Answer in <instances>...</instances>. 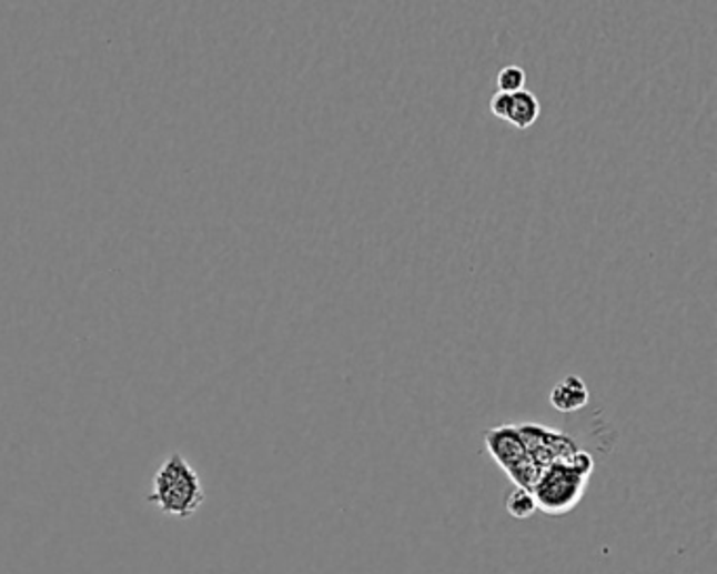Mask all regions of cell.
Wrapping results in <instances>:
<instances>
[{
    "mask_svg": "<svg viewBox=\"0 0 717 574\" xmlns=\"http://www.w3.org/2000/svg\"><path fill=\"white\" fill-rule=\"evenodd\" d=\"M484 446H486L488 455L493 456V461L518 489L533 491L543 470H538L537 465L526 455V449H524V442H522L518 432V423H503V425H495V427L486 430Z\"/></svg>",
    "mask_w": 717,
    "mask_h": 574,
    "instance_id": "obj_3",
    "label": "cell"
},
{
    "mask_svg": "<svg viewBox=\"0 0 717 574\" xmlns=\"http://www.w3.org/2000/svg\"><path fill=\"white\" fill-rule=\"evenodd\" d=\"M541 117V103L535 93L531 91H519L512 95V105H509V114H507V122L512 127H516L519 131L531 129Z\"/></svg>",
    "mask_w": 717,
    "mask_h": 574,
    "instance_id": "obj_6",
    "label": "cell"
},
{
    "mask_svg": "<svg viewBox=\"0 0 717 574\" xmlns=\"http://www.w3.org/2000/svg\"><path fill=\"white\" fill-rule=\"evenodd\" d=\"M549 404L558 413H577L589 404V387L577 375H566L549 392Z\"/></svg>",
    "mask_w": 717,
    "mask_h": 574,
    "instance_id": "obj_5",
    "label": "cell"
},
{
    "mask_svg": "<svg viewBox=\"0 0 717 574\" xmlns=\"http://www.w3.org/2000/svg\"><path fill=\"white\" fill-rule=\"evenodd\" d=\"M148 501L160 514L178 520H188L202 507L204 489L200 475L181 453H171L162 461L152 477V493Z\"/></svg>",
    "mask_w": 717,
    "mask_h": 574,
    "instance_id": "obj_2",
    "label": "cell"
},
{
    "mask_svg": "<svg viewBox=\"0 0 717 574\" xmlns=\"http://www.w3.org/2000/svg\"><path fill=\"white\" fill-rule=\"evenodd\" d=\"M524 87H526V72H524V68H519V66H505V68L498 70V93L514 95V93L524 91Z\"/></svg>",
    "mask_w": 717,
    "mask_h": 574,
    "instance_id": "obj_8",
    "label": "cell"
},
{
    "mask_svg": "<svg viewBox=\"0 0 717 574\" xmlns=\"http://www.w3.org/2000/svg\"><path fill=\"white\" fill-rule=\"evenodd\" d=\"M518 432L526 455L538 470H545L559 461H568L580 451L575 437L541 423H518Z\"/></svg>",
    "mask_w": 717,
    "mask_h": 574,
    "instance_id": "obj_4",
    "label": "cell"
},
{
    "mask_svg": "<svg viewBox=\"0 0 717 574\" xmlns=\"http://www.w3.org/2000/svg\"><path fill=\"white\" fill-rule=\"evenodd\" d=\"M509 105H512V95H507V93H498V91L493 95V98H491V103H488V108H491L493 117H497V119L501 120H507Z\"/></svg>",
    "mask_w": 717,
    "mask_h": 574,
    "instance_id": "obj_9",
    "label": "cell"
},
{
    "mask_svg": "<svg viewBox=\"0 0 717 574\" xmlns=\"http://www.w3.org/2000/svg\"><path fill=\"white\" fill-rule=\"evenodd\" d=\"M594 470V456L583 449L568 461L545 467L531 491L538 512L552 517L570 514L587 493Z\"/></svg>",
    "mask_w": 717,
    "mask_h": 574,
    "instance_id": "obj_1",
    "label": "cell"
},
{
    "mask_svg": "<svg viewBox=\"0 0 717 574\" xmlns=\"http://www.w3.org/2000/svg\"><path fill=\"white\" fill-rule=\"evenodd\" d=\"M505 510L514 520H528L538 512L533 493L518 486L505 499Z\"/></svg>",
    "mask_w": 717,
    "mask_h": 574,
    "instance_id": "obj_7",
    "label": "cell"
}]
</instances>
